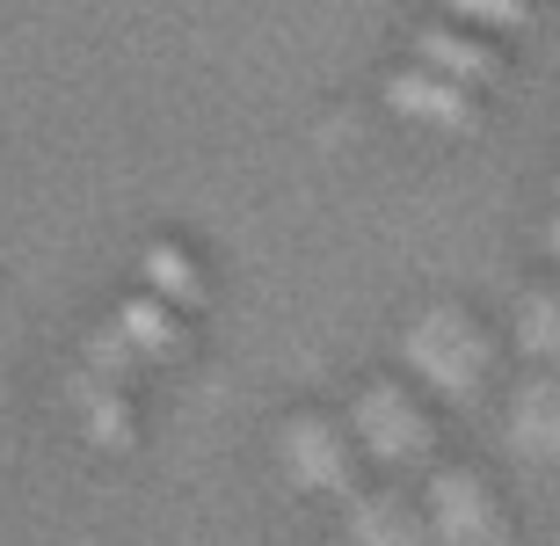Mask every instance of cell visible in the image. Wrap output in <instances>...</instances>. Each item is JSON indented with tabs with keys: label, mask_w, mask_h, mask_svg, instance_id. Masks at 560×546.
I'll return each mask as SVG.
<instances>
[{
	"label": "cell",
	"mask_w": 560,
	"mask_h": 546,
	"mask_svg": "<svg viewBox=\"0 0 560 546\" xmlns=\"http://www.w3.org/2000/svg\"><path fill=\"white\" fill-rule=\"evenodd\" d=\"M357 438H364V452L400 460V466L430 460V422H422V408L400 386H364V400H357Z\"/></svg>",
	"instance_id": "6da1fadb"
},
{
	"label": "cell",
	"mask_w": 560,
	"mask_h": 546,
	"mask_svg": "<svg viewBox=\"0 0 560 546\" xmlns=\"http://www.w3.org/2000/svg\"><path fill=\"white\" fill-rule=\"evenodd\" d=\"M386 109L416 117V125H444V131H466L474 125V88L466 81H444L430 66H400L386 81Z\"/></svg>",
	"instance_id": "7a4b0ae2"
},
{
	"label": "cell",
	"mask_w": 560,
	"mask_h": 546,
	"mask_svg": "<svg viewBox=\"0 0 560 546\" xmlns=\"http://www.w3.org/2000/svg\"><path fill=\"white\" fill-rule=\"evenodd\" d=\"M284 460L306 488H350L357 481V460H350V444H342V430L320 416H299L284 430Z\"/></svg>",
	"instance_id": "3957f363"
},
{
	"label": "cell",
	"mask_w": 560,
	"mask_h": 546,
	"mask_svg": "<svg viewBox=\"0 0 560 546\" xmlns=\"http://www.w3.org/2000/svg\"><path fill=\"white\" fill-rule=\"evenodd\" d=\"M430 510H436V532L444 539H495V503H488V488L474 474H436L430 488Z\"/></svg>",
	"instance_id": "277c9868"
},
{
	"label": "cell",
	"mask_w": 560,
	"mask_h": 546,
	"mask_svg": "<svg viewBox=\"0 0 560 546\" xmlns=\"http://www.w3.org/2000/svg\"><path fill=\"white\" fill-rule=\"evenodd\" d=\"M416 66H430V73H444V81H466V88L502 73V59L480 37H466V30H422L416 37Z\"/></svg>",
	"instance_id": "5b68a950"
},
{
	"label": "cell",
	"mask_w": 560,
	"mask_h": 546,
	"mask_svg": "<svg viewBox=\"0 0 560 546\" xmlns=\"http://www.w3.org/2000/svg\"><path fill=\"white\" fill-rule=\"evenodd\" d=\"M117 336H131L145 358H175V350H183V321L161 306V292H145V299H125V306H117Z\"/></svg>",
	"instance_id": "8992f818"
},
{
	"label": "cell",
	"mask_w": 560,
	"mask_h": 546,
	"mask_svg": "<svg viewBox=\"0 0 560 546\" xmlns=\"http://www.w3.org/2000/svg\"><path fill=\"white\" fill-rule=\"evenodd\" d=\"M145 284H153V292L167 299V306H197V299H205V277H197V263H189L183 248H145Z\"/></svg>",
	"instance_id": "52a82bcc"
},
{
	"label": "cell",
	"mask_w": 560,
	"mask_h": 546,
	"mask_svg": "<svg viewBox=\"0 0 560 546\" xmlns=\"http://www.w3.org/2000/svg\"><path fill=\"white\" fill-rule=\"evenodd\" d=\"M517 438L532 444V452H560V386L553 379L517 400Z\"/></svg>",
	"instance_id": "ba28073f"
},
{
	"label": "cell",
	"mask_w": 560,
	"mask_h": 546,
	"mask_svg": "<svg viewBox=\"0 0 560 546\" xmlns=\"http://www.w3.org/2000/svg\"><path fill=\"white\" fill-rule=\"evenodd\" d=\"M517 336H524V350H539V358L560 364V292H532L524 299Z\"/></svg>",
	"instance_id": "9c48e42d"
},
{
	"label": "cell",
	"mask_w": 560,
	"mask_h": 546,
	"mask_svg": "<svg viewBox=\"0 0 560 546\" xmlns=\"http://www.w3.org/2000/svg\"><path fill=\"white\" fill-rule=\"evenodd\" d=\"M458 22H488V30H517L532 22V0H452Z\"/></svg>",
	"instance_id": "30bf717a"
},
{
	"label": "cell",
	"mask_w": 560,
	"mask_h": 546,
	"mask_svg": "<svg viewBox=\"0 0 560 546\" xmlns=\"http://www.w3.org/2000/svg\"><path fill=\"white\" fill-rule=\"evenodd\" d=\"M546 248H553V255H560V219H546Z\"/></svg>",
	"instance_id": "8fae6325"
}]
</instances>
